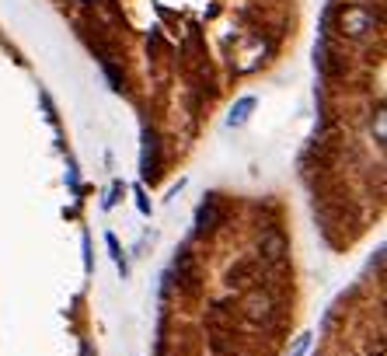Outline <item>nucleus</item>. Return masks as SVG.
Listing matches in <instances>:
<instances>
[{
    "label": "nucleus",
    "mask_w": 387,
    "mask_h": 356,
    "mask_svg": "<svg viewBox=\"0 0 387 356\" xmlns=\"http://www.w3.org/2000/svg\"><path fill=\"white\" fill-rule=\"evenodd\" d=\"M140 178L143 182H157L160 178V143L157 133L150 126H143V147H140Z\"/></svg>",
    "instance_id": "f03ea898"
},
{
    "label": "nucleus",
    "mask_w": 387,
    "mask_h": 356,
    "mask_svg": "<svg viewBox=\"0 0 387 356\" xmlns=\"http://www.w3.org/2000/svg\"><path fill=\"white\" fill-rule=\"evenodd\" d=\"M307 346H311V335H300V339H297V346H293V353H290V356H304V353H307Z\"/></svg>",
    "instance_id": "9d476101"
},
{
    "label": "nucleus",
    "mask_w": 387,
    "mask_h": 356,
    "mask_svg": "<svg viewBox=\"0 0 387 356\" xmlns=\"http://www.w3.org/2000/svg\"><path fill=\"white\" fill-rule=\"evenodd\" d=\"M258 251H262V259H269V262H283L286 259V238L280 231H269V234H262Z\"/></svg>",
    "instance_id": "20e7f679"
},
{
    "label": "nucleus",
    "mask_w": 387,
    "mask_h": 356,
    "mask_svg": "<svg viewBox=\"0 0 387 356\" xmlns=\"http://www.w3.org/2000/svg\"><path fill=\"white\" fill-rule=\"evenodd\" d=\"M105 244H108V255H112L116 269L126 276V273H129V266H126V255H123V248H119V238H116L112 231H108V234H105Z\"/></svg>",
    "instance_id": "0eeeda50"
},
{
    "label": "nucleus",
    "mask_w": 387,
    "mask_h": 356,
    "mask_svg": "<svg viewBox=\"0 0 387 356\" xmlns=\"http://www.w3.org/2000/svg\"><path fill=\"white\" fill-rule=\"evenodd\" d=\"M377 28V14L366 4H346L339 11V32L349 39H366Z\"/></svg>",
    "instance_id": "f257e3e1"
},
{
    "label": "nucleus",
    "mask_w": 387,
    "mask_h": 356,
    "mask_svg": "<svg viewBox=\"0 0 387 356\" xmlns=\"http://www.w3.org/2000/svg\"><path fill=\"white\" fill-rule=\"evenodd\" d=\"M255 94H244V98H238L234 105H231V116H227V126L231 129H238V126H244L248 119H251V112H255Z\"/></svg>",
    "instance_id": "39448f33"
},
{
    "label": "nucleus",
    "mask_w": 387,
    "mask_h": 356,
    "mask_svg": "<svg viewBox=\"0 0 387 356\" xmlns=\"http://www.w3.org/2000/svg\"><path fill=\"white\" fill-rule=\"evenodd\" d=\"M175 273H178V280L185 286H196V266H192V255H189L185 248L178 251V259H175Z\"/></svg>",
    "instance_id": "423d86ee"
},
{
    "label": "nucleus",
    "mask_w": 387,
    "mask_h": 356,
    "mask_svg": "<svg viewBox=\"0 0 387 356\" xmlns=\"http://www.w3.org/2000/svg\"><path fill=\"white\" fill-rule=\"evenodd\" d=\"M136 207H140V213H143V217H150V213H154V207H150V199H147V192H143L140 185H136Z\"/></svg>",
    "instance_id": "1a4fd4ad"
},
{
    "label": "nucleus",
    "mask_w": 387,
    "mask_h": 356,
    "mask_svg": "<svg viewBox=\"0 0 387 356\" xmlns=\"http://www.w3.org/2000/svg\"><path fill=\"white\" fill-rule=\"evenodd\" d=\"M220 220H224V210H220V199L206 196V202L196 210V234H209Z\"/></svg>",
    "instance_id": "7ed1b4c3"
},
{
    "label": "nucleus",
    "mask_w": 387,
    "mask_h": 356,
    "mask_svg": "<svg viewBox=\"0 0 387 356\" xmlns=\"http://www.w3.org/2000/svg\"><path fill=\"white\" fill-rule=\"evenodd\" d=\"M126 192V182H112V189L105 192V199H101V210H112L116 202H119V196Z\"/></svg>",
    "instance_id": "6e6552de"
}]
</instances>
